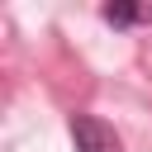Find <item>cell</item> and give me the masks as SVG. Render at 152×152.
I'll use <instances>...</instances> for the list:
<instances>
[{
    "label": "cell",
    "mask_w": 152,
    "mask_h": 152,
    "mask_svg": "<svg viewBox=\"0 0 152 152\" xmlns=\"http://www.w3.org/2000/svg\"><path fill=\"white\" fill-rule=\"evenodd\" d=\"M71 142H76V152H124V142H119V133L104 124V119H95V114H71Z\"/></svg>",
    "instance_id": "1"
},
{
    "label": "cell",
    "mask_w": 152,
    "mask_h": 152,
    "mask_svg": "<svg viewBox=\"0 0 152 152\" xmlns=\"http://www.w3.org/2000/svg\"><path fill=\"white\" fill-rule=\"evenodd\" d=\"M100 19H104V24H114V28L147 24V19H152V5H128V0H114V5H104V10H100Z\"/></svg>",
    "instance_id": "2"
}]
</instances>
